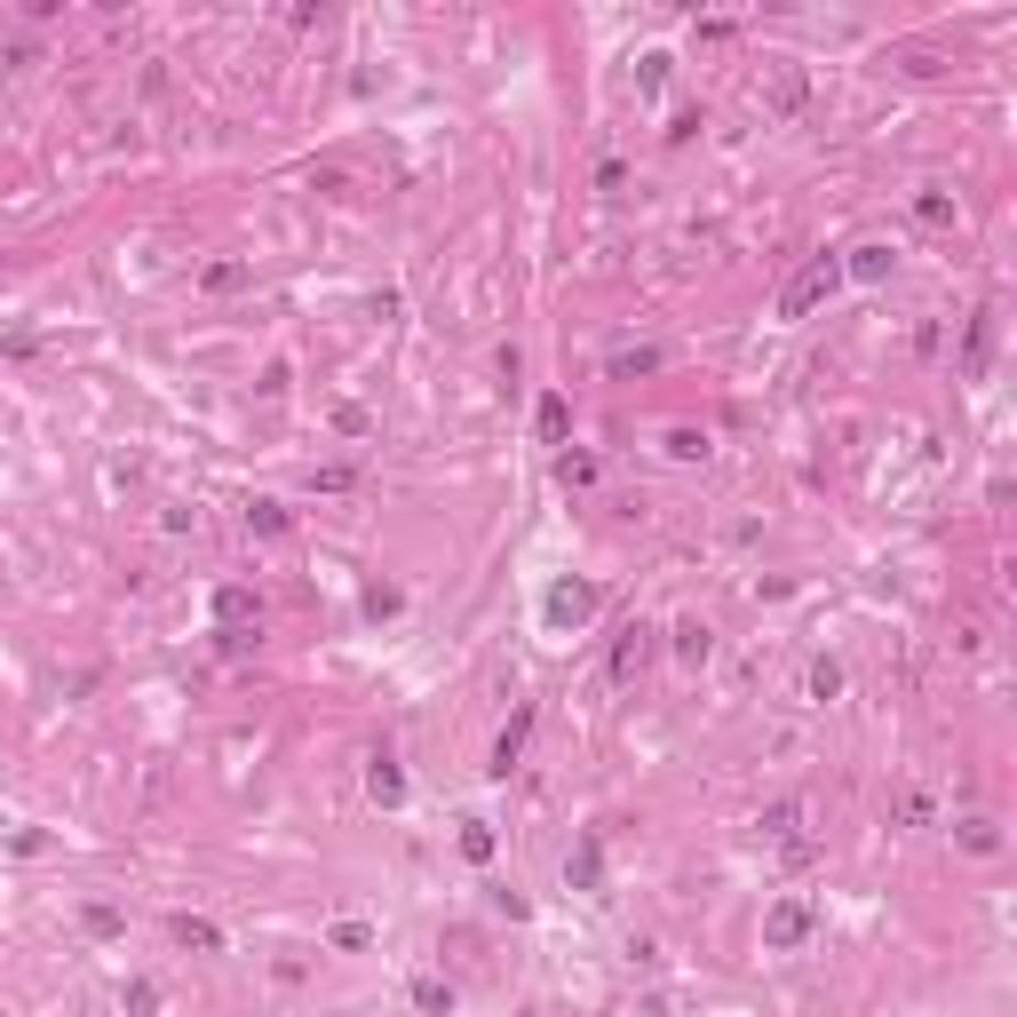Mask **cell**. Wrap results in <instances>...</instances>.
I'll return each instance as SVG.
<instances>
[{"label":"cell","instance_id":"obj_21","mask_svg":"<svg viewBox=\"0 0 1017 1017\" xmlns=\"http://www.w3.org/2000/svg\"><path fill=\"white\" fill-rule=\"evenodd\" d=\"M795 819H803L795 803H771V811H763V835H779V842H787V835H795Z\"/></svg>","mask_w":1017,"mask_h":1017},{"label":"cell","instance_id":"obj_12","mask_svg":"<svg viewBox=\"0 0 1017 1017\" xmlns=\"http://www.w3.org/2000/svg\"><path fill=\"white\" fill-rule=\"evenodd\" d=\"M366 795H375V803H405V771L390 756H375V763H366Z\"/></svg>","mask_w":1017,"mask_h":1017},{"label":"cell","instance_id":"obj_9","mask_svg":"<svg viewBox=\"0 0 1017 1017\" xmlns=\"http://www.w3.org/2000/svg\"><path fill=\"white\" fill-rule=\"evenodd\" d=\"M994 318H1002V311H977V318H970V350H962V375H986V358H994Z\"/></svg>","mask_w":1017,"mask_h":1017},{"label":"cell","instance_id":"obj_10","mask_svg":"<svg viewBox=\"0 0 1017 1017\" xmlns=\"http://www.w3.org/2000/svg\"><path fill=\"white\" fill-rule=\"evenodd\" d=\"M533 429H540V446H565V437H572V405L565 398H540L533 405Z\"/></svg>","mask_w":1017,"mask_h":1017},{"label":"cell","instance_id":"obj_23","mask_svg":"<svg viewBox=\"0 0 1017 1017\" xmlns=\"http://www.w3.org/2000/svg\"><path fill=\"white\" fill-rule=\"evenodd\" d=\"M80 923H88V938H120V914L112 906H80Z\"/></svg>","mask_w":1017,"mask_h":1017},{"label":"cell","instance_id":"obj_20","mask_svg":"<svg viewBox=\"0 0 1017 1017\" xmlns=\"http://www.w3.org/2000/svg\"><path fill=\"white\" fill-rule=\"evenodd\" d=\"M557 478L565 485H596V461L589 454H557Z\"/></svg>","mask_w":1017,"mask_h":1017},{"label":"cell","instance_id":"obj_2","mask_svg":"<svg viewBox=\"0 0 1017 1017\" xmlns=\"http://www.w3.org/2000/svg\"><path fill=\"white\" fill-rule=\"evenodd\" d=\"M811 930H819V906H811V898H779L763 914V946H771V954H795Z\"/></svg>","mask_w":1017,"mask_h":1017},{"label":"cell","instance_id":"obj_27","mask_svg":"<svg viewBox=\"0 0 1017 1017\" xmlns=\"http://www.w3.org/2000/svg\"><path fill=\"white\" fill-rule=\"evenodd\" d=\"M366 938H375V930H366V923H334V946H343V954H358Z\"/></svg>","mask_w":1017,"mask_h":1017},{"label":"cell","instance_id":"obj_5","mask_svg":"<svg viewBox=\"0 0 1017 1017\" xmlns=\"http://www.w3.org/2000/svg\"><path fill=\"white\" fill-rule=\"evenodd\" d=\"M525 731H533V700H525V707H517V716H509V731L493 739V763H485L493 779H509V763H517V756H525Z\"/></svg>","mask_w":1017,"mask_h":1017},{"label":"cell","instance_id":"obj_8","mask_svg":"<svg viewBox=\"0 0 1017 1017\" xmlns=\"http://www.w3.org/2000/svg\"><path fill=\"white\" fill-rule=\"evenodd\" d=\"M167 930H176V946H191V954H223V930L208 923V914H176Z\"/></svg>","mask_w":1017,"mask_h":1017},{"label":"cell","instance_id":"obj_1","mask_svg":"<svg viewBox=\"0 0 1017 1017\" xmlns=\"http://www.w3.org/2000/svg\"><path fill=\"white\" fill-rule=\"evenodd\" d=\"M835 287H842V262H835V255L803 262V270H795V287L779 294V318H811V311H819V302H827Z\"/></svg>","mask_w":1017,"mask_h":1017},{"label":"cell","instance_id":"obj_4","mask_svg":"<svg viewBox=\"0 0 1017 1017\" xmlns=\"http://www.w3.org/2000/svg\"><path fill=\"white\" fill-rule=\"evenodd\" d=\"M589 613H596V589L589 581H557L549 589V628H581Z\"/></svg>","mask_w":1017,"mask_h":1017},{"label":"cell","instance_id":"obj_14","mask_svg":"<svg viewBox=\"0 0 1017 1017\" xmlns=\"http://www.w3.org/2000/svg\"><path fill=\"white\" fill-rule=\"evenodd\" d=\"M842 270H851V279H891V247H851V262H842Z\"/></svg>","mask_w":1017,"mask_h":1017},{"label":"cell","instance_id":"obj_19","mask_svg":"<svg viewBox=\"0 0 1017 1017\" xmlns=\"http://www.w3.org/2000/svg\"><path fill=\"white\" fill-rule=\"evenodd\" d=\"M675 660H692V668L707 660V628H700V621H684V628H675Z\"/></svg>","mask_w":1017,"mask_h":1017},{"label":"cell","instance_id":"obj_22","mask_svg":"<svg viewBox=\"0 0 1017 1017\" xmlns=\"http://www.w3.org/2000/svg\"><path fill=\"white\" fill-rule=\"evenodd\" d=\"M668 454H675V461H700L707 437H700V429H668Z\"/></svg>","mask_w":1017,"mask_h":1017},{"label":"cell","instance_id":"obj_18","mask_svg":"<svg viewBox=\"0 0 1017 1017\" xmlns=\"http://www.w3.org/2000/svg\"><path fill=\"white\" fill-rule=\"evenodd\" d=\"M414 1002L429 1017H454V986H446V977H414Z\"/></svg>","mask_w":1017,"mask_h":1017},{"label":"cell","instance_id":"obj_25","mask_svg":"<svg viewBox=\"0 0 1017 1017\" xmlns=\"http://www.w3.org/2000/svg\"><path fill=\"white\" fill-rule=\"evenodd\" d=\"M120 1002H127V1009H135V1017H152V1009H159V986H144V977H135V986H127V994H120Z\"/></svg>","mask_w":1017,"mask_h":1017},{"label":"cell","instance_id":"obj_11","mask_svg":"<svg viewBox=\"0 0 1017 1017\" xmlns=\"http://www.w3.org/2000/svg\"><path fill=\"white\" fill-rule=\"evenodd\" d=\"M247 533H262V540H287V533H294L287 501H247Z\"/></svg>","mask_w":1017,"mask_h":1017},{"label":"cell","instance_id":"obj_6","mask_svg":"<svg viewBox=\"0 0 1017 1017\" xmlns=\"http://www.w3.org/2000/svg\"><path fill=\"white\" fill-rule=\"evenodd\" d=\"M215 628H262L255 589H223V596H215Z\"/></svg>","mask_w":1017,"mask_h":1017},{"label":"cell","instance_id":"obj_15","mask_svg":"<svg viewBox=\"0 0 1017 1017\" xmlns=\"http://www.w3.org/2000/svg\"><path fill=\"white\" fill-rule=\"evenodd\" d=\"M660 366H668V358H660L652 343H636V350H613V375H660Z\"/></svg>","mask_w":1017,"mask_h":1017},{"label":"cell","instance_id":"obj_24","mask_svg":"<svg viewBox=\"0 0 1017 1017\" xmlns=\"http://www.w3.org/2000/svg\"><path fill=\"white\" fill-rule=\"evenodd\" d=\"M835 692H842V668L819 660V668H811V700H835Z\"/></svg>","mask_w":1017,"mask_h":1017},{"label":"cell","instance_id":"obj_16","mask_svg":"<svg viewBox=\"0 0 1017 1017\" xmlns=\"http://www.w3.org/2000/svg\"><path fill=\"white\" fill-rule=\"evenodd\" d=\"M954 835H962V851H977V859H994V851H1002V835H994V819H962Z\"/></svg>","mask_w":1017,"mask_h":1017},{"label":"cell","instance_id":"obj_13","mask_svg":"<svg viewBox=\"0 0 1017 1017\" xmlns=\"http://www.w3.org/2000/svg\"><path fill=\"white\" fill-rule=\"evenodd\" d=\"M247 279H255L247 262H208V270H199V287H208V294H239Z\"/></svg>","mask_w":1017,"mask_h":1017},{"label":"cell","instance_id":"obj_26","mask_svg":"<svg viewBox=\"0 0 1017 1017\" xmlns=\"http://www.w3.org/2000/svg\"><path fill=\"white\" fill-rule=\"evenodd\" d=\"M334 429H343V437H366V429H375V422H366L358 405H334Z\"/></svg>","mask_w":1017,"mask_h":1017},{"label":"cell","instance_id":"obj_17","mask_svg":"<svg viewBox=\"0 0 1017 1017\" xmlns=\"http://www.w3.org/2000/svg\"><path fill=\"white\" fill-rule=\"evenodd\" d=\"M461 859H469V867L493 859V827H485V819H461Z\"/></svg>","mask_w":1017,"mask_h":1017},{"label":"cell","instance_id":"obj_3","mask_svg":"<svg viewBox=\"0 0 1017 1017\" xmlns=\"http://www.w3.org/2000/svg\"><path fill=\"white\" fill-rule=\"evenodd\" d=\"M644 668H652V628L628 621V628H621V644H613V684H636Z\"/></svg>","mask_w":1017,"mask_h":1017},{"label":"cell","instance_id":"obj_7","mask_svg":"<svg viewBox=\"0 0 1017 1017\" xmlns=\"http://www.w3.org/2000/svg\"><path fill=\"white\" fill-rule=\"evenodd\" d=\"M906 208H914V223H923V231H954V199H946L938 183H923V191L906 199Z\"/></svg>","mask_w":1017,"mask_h":1017}]
</instances>
